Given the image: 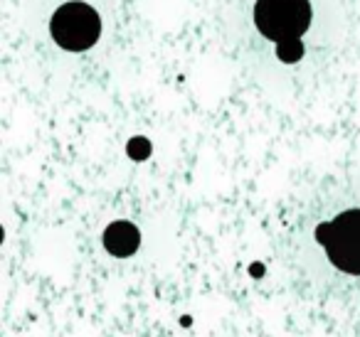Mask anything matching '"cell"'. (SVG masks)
<instances>
[{
	"instance_id": "7a4b0ae2",
	"label": "cell",
	"mask_w": 360,
	"mask_h": 337,
	"mask_svg": "<svg viewBox=\"0 0 360 337\" xmlns=\"http://www.w3.org/2000/svg\"><path fill=\"white\" fill-rule=\"evenodd\" d=\"M316 239L323 244L328 261L338 271L360 276V209H348L316 227Z\"/></svg>"
},
{
	"instance_id": "6da1fadb",
	"label": "cell",
	"mask_w": 360,
	"mask_h": 337,
	"mask_svg": "<svg viewBox=\"0 0 360 337\" xmlns=\"http://www.w3.org/2000/svg\"><path fill=\"white\" fill-rule=\"evenodd\" d=\"M255 22L266 40L281 47L279 55H284L286 47L301 50L299 37L311 25V3L309 0H257Z\"/></svg>"
},
{
	"instance_id": "3957f363",
	"label": "cell",
	"mask_w": 360,
	"mask_h": 337,
	"mask_svg": "<svg viewBox=\"0 0 360 337\" xmlns=\"http://www.w3.org/2000/svg\"><path fill=\"white\" fill-rule=\"evenodd\" d=\"M50 32L60 47H65L70 52H84L99 40V13L91 6H86V3H79V0L65 3L52 15Z\"/></svg>"
},
{
	"instance_id": "277c9868",
	"label": "cell",
	"mask_w": 360,
	"mask_h": 337,
	"mask_svg": "<svg viewBox=\"0 0 360 337\" xmlns=\"http://www.w3.org/2000/svg\"><path fill=\"white\" fill-rule=\"evenodd\" d=\"M141 234L131 222H114L104 232V246L111 256H131L139 249Z\"/></svg>"
}]
</instances>
